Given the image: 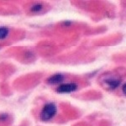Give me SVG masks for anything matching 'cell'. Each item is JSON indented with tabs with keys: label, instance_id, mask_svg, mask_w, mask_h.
I'll use <instances>...</instances> for the list:
<instances>
[{
	"label": "cell",
	"instance_id": "cell-2",
	"mask_svg": "<svg viewBox=\"0 0 126 126\" xmlns=\"http://www.w3.org/2000/svg\"><path fill=\"white\" fill-rule=\"evenodd\" d=\"M78 84L74 82L72 83H62L56 88V91L59 93H72L78 89Z\"/></svg>",
	"mask_w": 126,
	"mask_h": 126
},
{
	"label": "cell",
	"instance_id": "cell-7",
	"mask_svg": "<svg viewBox=\"0 0 126 126\" xmlns=\"http://www.w3.org/2000/svg\"><path fill=\"white\" fill-rule=\"evenodd\" d=\"M123 92H124V94H125V84H124V86H123Z\"/></svg>",
	"mask_w": 126,
	"mask_h": 126
},
{
	"label": "cell",
	"instance_id": "cell-3",
	"mask_svg": "<svg viewBox=\"0 0 126 126\" xmlns=\"http://www.w3.org/2000/svg\"><path fill=\"white\" fill-rule=\"evenodd\" d=\"M63 80H64V76L61 73H57V74H54L51 77H50L47 79V83L50 85L60 84L62 82Z\"/></svg>",
	"mask_w": 126,
	"mask_h": 126
},
{
	"label": "cell",
	"instance_id": "cell-1",
	"mask_svg": "<svg viewBox=\"0 0 126 126\" xmlns=\"http://www.w3.org/2000/svg\"><path fill=\"white\" fill-rule=\"evenodd\" d=\"M56 111H57V108L54 103H46L40 113V119L42 121L50 120L56 115Z\"/></svg>",
	"mask_w": 126,
	"mask_h": 126
},
{
	"label": "cell",
	"instance_id": "cell-6",
	"mask_svg": "<svg viewBox=\"0 0 126 126\" xmlns=\"http://www.w3.org/2000/svg\"><path fill=\"white\" fill-rule=\"evenodd\" d=\"M43 9V6L40 3H36V4H34L30 9V11L33 12V13H38V12H40Z\"/></svg>",
	"mask_w": 126,
	"mask_h": 126
},
{
	"label": "cell",
	"instance_id": "cell-5",
	"mask_svg": "<svg viewBox=\"0 0 126 126\" xmlns=\"http://www.w3.org/2000/svg\"><path fill=\"white\" fill-rule=\"evenodd\" d=\"M9 30L8 28L0 26V40H3L7 38V36L9 35Z\"/></svg>",
	"mask_w": 126,
	"mask_h": 126
},
{
	"label": "cell",
	"instance_id": "cell-4",
	"mask_svg": "<svg viewBox=\"0 0 126 126\" xmlns=\"http://www.w3.org/2000/svg\"><path fill=\"white\" fill-rule=\"evenodd\" d=\"M104 82L108 85V87H109V89L114 90V89H116L117 87L119 86V84H120V80L118 78H112L106 79V80L104 81Z\"/></svg>",
	"mask_w": 126,
	"mask_h": 126
}]
</instances>
